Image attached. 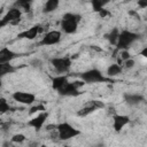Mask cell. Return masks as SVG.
<instances>
[{
    "label": "cell",
    "mask_w": 147,
    "mask_h": 147,
    "mask_svg": "<svg viewBox=\"0 0 147 147\" xmlns=\"http://www.w3.org/2000/svg\"><path fill=\"white\" fill-rule=\"evenodd\" d=\"M82 21V16L76 13H65L61 21H60V28L61 31L65 34H74L77 32L79 23Z\"/></svg>",
    "instance_id": "obj_1"
},
{
    "label": "cell",
    "mask_w": 147,
    "mask_h": 147,
    "mask_svg": "<svg viewBox=\"0 0 147 147\" xmlns=\"http://www.w3.org/2000/svg\"><path fill=\"white\" fill-rule=\"evenodd\" d=\"M56 132H57V138L59 140L65 141L70 140L72 138H76L82 134V131L71 125L69 122H61L56 126Z\"/></svg>",
    "instance_id": "obj_2"
},
{
    "label": "cell",
    "mask_w": 147,
    "mask_h": 147,
    "mask_svg": "<svg viewBox=\"0 0 147 147\" xmlns=\"http://www.w3.org/2000/svg\"><path fill=\"white\" fill-rule=\"evenodd\" d=\"M139 39V34L137 32H133L131 30H121L116 44V49H129L137 40Z\"/></svg>",
    "instance_id": "obj_3"
},
{
    "label": "cell",
    "mask_w": 147,
    "mask_h": 147,
    "mask_svg": "<svg viewBox=\"0 0 147 147\" xmlns=\"http://www.w3.org/2000/svg\"><path fill=\"white\" fill-rule=\"evenodd\" d=\"M49 63L57 75H67L71 69L72 60L70 56H54L49 60Z\"/></svg>",
    "instance_id": "obj_4"
},
{
    "label": "cell",
    "mask_w": 147,
    "mask_h": 147,
    "mask_svg": "<svg viewBox=\"0 0 147 147\" xmlns=\"http://www.w3.org/2000/svg\"><path fill=\"white\" fill-rule=\"evenodd\" d=\"M80 79L85 82V84H98V83H106L110 78L103 76V74L96 69V68H91L88 70H85L80 74Z\"/></svg>",
    "instance_id": "obj_5"
},
{
    "label": "cell",
    "mask_w": 147,
    "mask_h": 147,
    "mask_svg": "<svg viewBox=\"0 0 147 147\" xmlns=\"http://www.w3.org/2000/svg\"><path fill=\"white\" fill-rule=\"evenodd\" d=\"M22 14H23V11L18 7H16V6L10 7L6 11V14L2 16V18L0 20V26L5 28L6 25H9V24L15 25V24L20 23V21L22 18Z\"/></svg>",
    "instance_id": "obj_6"
},
{
    "label": "cell",
    "mask_w": 147,
    "mask_h": 147,
    "mask_svg": "<svg viewBox=\"0 0 147 147\" xmlns=\"http://www.w3.org/2000/svg\"><path fill=\"white\" fill-rule=\"evenodd\" d=\"M85 85L84 80H75V82H69L60 92L59 94L61 96H78L80 94L79 90L82 86Z\"/></svg>",
    "instance_id": "obj_7"
},
{
    "label": "cell",
    "mask_w": 147,
    "mask_h": 147,
    "mask_svg": "<svg viewBox=\"0 0 147 147\" xmlns=\"http://www.w3.org/2000/svg\"><path fill=\"white\" fill-rule=\"evenodd\" d=\"M11 98L17 103L24 106H32L36 102V94L26 91H15L11 93Z\"/></svg>",
    "instance_id": "obj_8"
},
{
    "label": "cell",
    "mask_w": 147,
    "mask_h": 147,
    "mask_svg": "<svg viewBox=\"0 0 147 147\" xmlns=\"http://www.w3.org/2000/svg\"><path fill=\"white\" fill-rule=\"evenodd\" d=\"M105 108V103L100 100H91L88 102H86L79 110H77V116L79 117H86L91 114H93L94 111Z\"/></svg>",
    "instance_id": "obj_9"
},
{
    "label": "cell",
    "mask_w": 147,
    "mask_h": 147,
    "mask_svg": "<svg viewBox=\"0 0 147 147\" xmlns=\"http://www.w3.org/2000/svg\"><path fill=\"white\" fill-rule=\"evenodd\" d=\"M62 39V31L61 30H49L47 31L41 40H40V45L41 46H54L57 45Z\"/></svg>",
    "instance_id": "obj_10"
},
{
    "label": "cell",
    "mask_w": 147,
    "mask_h": 147,
    "mask_svg": "<svg viewBox=\"0 0 147 147\" xmlns=\"http://www.w3.org/2000/svg\"><path fill=\"white\" fill-rule=\"evenodd\" d=\"M47 118H48V111H47V110L37 113L34 116H32V117L28 121V126L34 129L36 131H40V130L44 127V125H45Z\"/></svg>",
    "instance_id": "obj_11"
},
{
    "label": "cell",
    "mask_w": 147,
    "mask_h": 147,
    "mask_svg": "<svg viewBox=\"0 0 147 147\" xmlns=\"http://www.w3.org/2000/svg\"><path fill=\"white\" fill-rule=\"evenodd\" d=\"M41 31H42L41 25H40V24H34V25H32L31 28H29V29H26V30H24V31L17 33V38H18V39L33 40V39H36V38L39 36V33H40Z\"/></svg>",
    "instance_id": "obj_12"
},
{
    "label": "cell",
    "mask_w": 147,
    "mask_h": 147,
    "mask_svg": "<svg viewBox=\"0 0 147 147\" xmlns=\"http://www.w3.org/2000/svg\"><path fill=\"white\" fill-rule=\"evenodd\" d=\"M130 123V117L123 114H115L113 116V129L115 132H121Z\"/></svg>",
    "instance_id": "obj_13"
},
{
    "label": "cell",
    "mask_w": 147,
    "mask_h": 147,
    "mask_svg": "<svg viewBox=\"0 0 147 147\" xmlns=\"http://www.w3.org/2000/svg\"><path fill=\"white\" fill-rule=\"evenodd\" d=\"M69 83V79H68V76L67 75H56L55 77L52 78L51 80V85H52V88L54 91H56L57 93Z\"/></svg>",
    "instance_id": "obj_14"
},
{
    "label": "cell",
    "mask_w": 147,
    "mask_h": 147,
    "mask_svg": "<svg viewBox=\"0 0 147 147\" xmlns=\"http://www.w3.org/2000/svg\"><path fill=\"white\" fill-rule=\"evenodd\" d=\"M20 54L11 51L9 47H2L0 49V63H6V62H11L16 57H18Z\"/></svg>",
    "instance_id": "obj_15"
},
{
    "label": "cell",
    "mask_w": 147,
    "mask_h": 147,
    "mask_svg": "<svg viewBox=\"0 0 147 147\" xmlns=\"http://www.w3.org/2000/svg\"><path fill=\"white\" fill-rule=\"evenodd\" d=\"M124 101L130 106H137L141 101H144V96L138 93H125L124 94Z\"/></svg>",
    "instance_id": "obj_16"
},
{
    "label": "cell",
    "mask_w": 147,
    "mask_h": 147,
    "mask_svg": "<svg viewBox=\"0 0 147 147\" xmlns=\"http://www.w3.org/2000/svg\"><path fill=\"white\" fill-rule=\"evenodd\" d=\"M123 72V65L119 63H111L108 68H107V77L113 78L116 76H119Z\"/></svg>",
    "instance_id": "obj_17"
},
{
    "label": "cell",
    "mask_w": 147,
    "mask_h": 147,
    "mask_svg": "<svg viewBox=\"0 0 147 147\" xmlns=\"http://www.w3.org/2000/svg\"><path fill=\"white\" fill-rule=\"evenodd\" d=\"M60 3H61V0H46L44 8H42V13L51 14V13L55 11L60 7Z\"/></svg>",
    "instance_id": "obj_18"
},
{
    "label": "cell",
    "mask_w": 147,
    "mask_h": 147,
    "mask_svg": "<svg viewBox=\"0 0 147 147\" xmlns=\"http://www.w3.org/2000/svg\"><path fill=\"white\" fill-rule=\"evenodd\" d=\"M110 0H91V7H92V10L94 13H99L101 11L108 3H109Z\"/></svg>",
    "instance_id": "obj_19"
},
{
    "label": "cell",
    "mask_w": 147,
    "mask_h": 147,
    "mask_svg": "<svg viewBox=\"0 0 147 147\" xmlns=\"http://www.w3.org/2000/svg\"><path fill=\"white\" fill-rule=\"evenodd\" d=\"M33 1L34 0H16L15 3H14V6H16L20 9H22V11L28 13V11L31 10V6H32Z\"/></svg>",
    "instance_id": "obj_20"
},
{
    "label": "cell",
    "mask_w": 147,
    "mask_h": 147,
    "mask_svg": "<svg viewBox=\"0 0 147 147\" xmlns=\"http://www.w3.org/2000/svg\"><path fill=\"white\" fill-rule=\"evenodd\" d=\"M118 34H119V29H118V28H113V29L106 34V38H107V40H108L111 45L116 46L117 39H118Z\"/></svg>",
    "instance_id": "obj_21"
},
{
    "label": "cell",
    "mask_w": 147,
    "mask_h": 147,
    "mask_svg": "<svg viewBox=\"0 0 147 147\" xmlns=\"http://www.w3.org/2000/svg\"><path fill=\"white\" fill-rule=\"evenodd\" d=\"M16 70H17V68L14 67L13 64H10V62L0 63V74H1V76L8 75V74H14Z\"/></svg>",
    "instance_id": "obj_22"
},
{
    "label": "cell",
    "mask_w": 147,
    "mask_h": 147,
    "mask_svg": "<svg viewBox=\"0 0 147 147\" xmlns=\"http://www.w3.org/2000/svg\"><path fill=\"white\" fill-rule=\"evenodd\" d=\"M10 109H11V107H10L9 102H8L5 98H1V99H0V113L3 115V114H6V113H9Z\"/></svg>",
    "instance_id": "obj_23"
},
{
    "label": "cell",
    "mask_w": 147,
    "mask_h": 147,
    "mask_svg": "<svg viewBox=\"0 0 147 147\" xmlns=\"http://www.w3.org/2000/svg\"><path fill=\"white\" fill-rule=\"evenodd\" d=\"M45 110H46V107H45L42 103H37V105L32 106V107L29 109L28 114H29V115H33V114H37V113H40V111H45Z\"/></svg>",
    "instance_id": "obj_24"
},
{
    "label": "cell",
    "mask_w": 147,
    "mask_h": 147,
    "mask_svg": "<svg viewBox=\"0 0 147 147\" xmlns=\"http://www.w3.org/2000/svg\"><path fill=\"white\" fill-rule=\"evenodd\" d=\"M26 140V137L23 133H16L10 138V141L13 144H23Z\"/></svg>",
    "instance_id": "obj_25"
},
{
    "label": "cell",
    "mask_w": 147,
    "mask_h": 147,
    "mask_svg": "<svg viewBox=\"0 0 147 147\" xmlns=\"http://www.w3.org/2000/svg\"><path fill=\"white\" fill-rule=\"evenodd\" d=\"M122 65H123V69H132V68L136 65V61H134L132 57H130V59L125 60Z\"/></svg>",
    "instance_id": "obj_26"
},
{
    "label": "cell",
    "mask_w": 147,
    "mask_h": 147,
    "mask_svg": "<svg viewBox=\"0 0 147 147\" xmlns=\"http://www.w3.org/2000/svg\"><path fill=\"white\" fill-rule=\"evenodd\" d=\"M137 6L141 9H147V0H137Z\"/></svg>",
    "instance_id": "obj_27"
},
{
    "label": "cell",
    "mask_w": 147,
    "mask_h": 147,
    "mask_svg": "<svg viewBox=\"0 0 147 147\" xmlns=\"http://www.w3.org/2000/svg\"><path fill=\"white\" fill-rule=\"evenodd\" d=\"M139 54H140L142 57L147 59V45H146V46H145V47H144V48L140 51V53H139Z\"/></svg>",
    "instance_id": "obj_28"
},
{
    "label": "cell",
    "mask_w": 147,
    "mask_h": 147,
    "mask_svg": "<svg viewBox=\"0 0 147 147\" xmlns=\"http://www.w3.org/2000/svg\"><path fill=\"white\" fill-rule=\"evenodd\" d=\"M98 14H99V15H100V16H101V17H102V18H103V17H106V16H107V15H108V14H109V13H108V11H107V9H106V8H103V9H102V10H101V11H99V13H98Z\"/></svg>",
    "instance_id": "obj_29"
},
{
    "label": "cell",
    "mask_w": 147,
    "mask_h": 147,
    "mask_svg": "<svg viewBox=\"0 0 147 147\" xmlns=\"http://www.w3.org/2000/svg\"><path fill=\"white\" fill-rule=\"evenodd\" d=\"M136 1H137V0H136Z\"/></svg>",
    "instance_id": "obj_30"
}]
</instances>
